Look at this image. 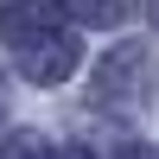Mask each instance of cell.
<instances>
[{
  "label": "cell",
  "instance_id": "1",
  "mask_svg": "<svg viewBox=\"0 0 159 159\" xmlns=\"http://www.w3.org/2000/svg\"><path fill=\"white\" fill-rule=\"evenodd\" d=\"M64 0H0V38H7L13 51L19 45H38V38L64 32Z\"/></svg>",
  "mask_w": 159,
  "mask_h": 159
},
{
  "label": "cell",
  "instance_id": "2",
  "mask_svg": "<svg viewBox=\"0 0 159 159\" xmlns=\"http://www.w3.org/2000/svg\"><path fill=\"white\" fill-rule=\"evenodd\" d=\"M76 57H83V45H76L70 32H51V38H38V45H19V70L32 76V83H64V76L76 70Z\"/></svg>",
  "mask_w": 159,
  "mask_h": 159
},
{
  "label": "cell",
  "instance_id": "3",
  "mask_svg": "<svg viewBox=\"0 0 159 159\" xmlns=\"http://www.w3.org/2000/svg\"><path fill=\"white\" fill-rule=\"evenodd\" d=\"M64 7H76L83 19H96V25H115L127 7H134V0H64Z\"/></svg>",
  "mask_w": 159,
  "mask_h": 159
},
{
  "label": "cell",
  "instance_id": "4",
  "mask_svg": "<svg viewBox=\"0 0 159 159\" xmlns=\"http://www.w3.org/2000/svg\"><path fill=\"white\" fill-rule=\"evenodd\" d=\"M45 159H89L83 147H57V153H45Z\"/></svg>",
  "mask_w": 159,
  "mask_h": 159
}]
</instances>
